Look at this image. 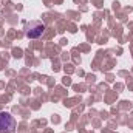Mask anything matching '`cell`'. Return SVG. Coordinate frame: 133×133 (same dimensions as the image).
I'll return each instance as SVG.
<instances>
[{
	"mask_svg": "<svg viewBox=\"0 0 133 133\" xmlns=\"http://www.w3.org/2000/svg\"><path fill=\"white\" fill-rule=\"evenodd\" d=\"M46 26L43 22L40 20H31L28 25H26V37L28 39H39L42 34L45 33Z\"/></svg>",
	"mask_w": 133,
	"mask_h": 133,
	"instance_id": "obj_1",
	"label": "cell"
},
{
	"mask_svg": "<svg viewBox=\"0 0 133 133\" xmlns=\"http://www.w3.org/2000/svg\"><path fill=\"white\" fill-rule=\"evenodd\" d=\"M14 130L16 119L6 111H0V133H14Z\"/></svg>",
	"mask_w": 133,
	"mask_h": 133,
	"instance_id": "obj_2",
	"label": "cell"
}]
</instances>
